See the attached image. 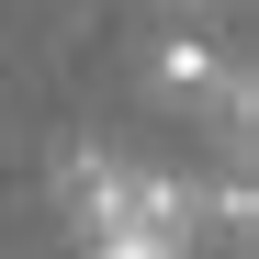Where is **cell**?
<instances>
[{
  "label": "cell",
  "instance_id": "7a4b0ae2",
  "mask_svg": "<svg viewBox=\"0 0 259 259\" xmlns=\"http://www.w3.org/2000/svg\"><path fill=\"white\" fill-rule=\"evenodd\" d=\"M203 214H214L226 237H248V214H259V192H248V181H214V203H203Z\"/></svg>",
  "mask_w": 259,
  "mask_h": 259
},
{
  "label": "cell",
  "instance_id": "3957f363",
  "mask_svg": "<svg viewBox=\"0 0 259 259\" xmlns=\"http://www.w3.org/2000/svg\"><path fill=\"white\" fill-rule=\"evenodd\" d=\"M91 259H181V237H136L124 226V237H91Z\"/></svg>",
  "mask_w": 259,
  "mask_h": 259
},
{
  "label": "cell",
  "instance_id": "6da1fadb",
  "mask_svg": "<svg viewBox=\"0 0 259 259\" xmlns=\"http://www.w3.org/2000/svg\"><path fill=\"white\" fill-rule=\"evenodd\" d=\"M147 79H158V102H226V57H214L203 46V34H158V46H147Z\"/></svg>",
  "mask_w": 259,
  "mask_h": 259
}]
</instances>
